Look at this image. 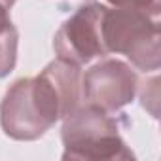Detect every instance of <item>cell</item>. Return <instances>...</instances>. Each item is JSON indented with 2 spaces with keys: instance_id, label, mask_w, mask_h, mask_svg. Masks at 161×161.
I'll list each match as a JSON object with an SVG mask.
<instances>
[{
  "instance_id": "cell-1",
  "label": "cell",
  "mask_w": 161,
  "mask_h": 161,
  "mask_svg": "<svg viewBox=\"0 0 161 161\" xmlns=\"http://www.w3.org/2000/svg\"><path fill=\"white\" fill-rule=\"evenodd\" d=\"M80 66L51 61L38 76L21 78L0 103V127L14 140H36L82 104Z\"/></svg>"
},
{
  "instance_id": "cell-2",
  "label": "cell",
  "mask_w": 161,
  "mask_h": 161,
  "mask_svg": "<svg viewBox=\"0 0 161 161\" xmlns=\"http://www.w3.org/2000/svg\"><path fill=\"white\" fill-rule=\"evenodd\" d=\"M63 159L114 161L133 159V152L119 135L114 114L82 103L63 118Z\"/></svg>"
},
{
  "instance_id": "cell-3",
  "label": "cell",
  "mask_w": 161,
  "mask_h": 161,
  "mask_svg": "<svg viewBox=\"0 0 161 161\" xmlns=\"http://www.w3.org/2000/svg\"><path fill=\"white\" fill-rule=\"evenodd\" d=\"M108 53L125 55L138 70L155 72L161 64L159 12L106 8L103 21Z\"/></svg>"
},
{
  "instance_id": "cell-4",
  "label": "cell",
  "mask_w": 161,
  "mask_h": 161,
  "mask_svg": "<svg viewBox=\"0 0 161 161\" xmlns=\"http://www.w3.org/2000/svg\"><path fill=\"white\" fill-rule=\"evenodd\" d=\"M106 6L97 0H86L55 32L53 49L59 59L82 66L93 59L106 57L103 21Z\"/></svg>"
},
{
  "instance_id": "cell-5",
  "label": "cell",
  "mask_w": 161,
  "mask_h": 161,
  "mask_svg": "<svg viewBox=\"0 0 161 161\" xmlns=\"http://www.w3.org/2000/svg\"><path fill=\"white\" fill-rule=\"evenodd\" d=\"M82 103L97 106L108 114H118L127 106L138 89L135 70L119 59H104L82 76Z\"/></svg>"
},
{
  "instance_id": "cell-6",
  "label": "cell",
  "mask_w": 161,
  "mask_h": 161,
  "mask_svg": "<svg viewBox=\"0 0 161 161\" xmlns=\"http://www.w3.org/2000/svg\"><path fill=\"white\" fill-rule=\"evenodd\" d=\"M17 61V31L8 15H0V78L8 76Z\"/></svg>"
},
{
  "instance_id": "cell-7",
  "label": "cell",
  "mask_w": 161,
  "mask_h": 161,
  "mask_svg": "<svg viewBox=\"0 0 161 161\" xmlns=\"http://www.w3.org/2000/svg\"><path fill=\"white\" fill-rule=\"evenodd\" d=\"M114 8H129V10H146V12H161V0H106Z\"/></svg>"
},
{
  "instance_id": "cell-8",
  "label": "cell",
  "mask_w": 161,
  "mask_h": 161,
  "mask_svg": "<svg viewBox=\"0 0 161 161\" xmlns=\"http://www.w3.org/2000/svg\"><path fill=\"white\" fill-rule=\"evenodd\" d=\"M14 4H15V0H0V6H2L4 10H10Z\"/></svg>"
}]
</instances>
